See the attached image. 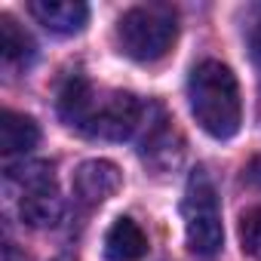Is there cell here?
I'll return each instance as SVG.
<instances>
[{
  "label": "cell",
  "instance_id": "1",
  "mask_svg": "<svg viewBox=\"0 0 261 261\" xmlns=\"http://www.w3.org/2000/svg\"><path fill=\"white\" fill-rule=\"evenodd\" d=\"M145 111L133 92H95L83 74H71L59 89V117L89 139H133L145 123Z\"/></svg>",
  "mask_w": 261,
  "mask_h": 261
},
{
  "label": "cell",
  "instance_id": "2",
  "mask_svg": "<svg viewBox=\"0 0 261 261\" xmlns=\"http://www.w3.org/2000/svg\"><path fill=\"white\" fill-rule=\"evenodd\" d=\"M188 101H191V114L203 126V133H209L212 139L224 142L240 133V123H243L240 83L227 65L215 59L200 62L188 80Z\"/></svg>",
  "mask_w": 261,
  "mask_h": 261
},
{
  "label": "cell",
  "instance_id": "3",
  "mask_svg": "<svg viewBox=\"0 0 261 261\" xmlns=\"http://www.w3.org/2000/svg\"><path fill=\"white\" fill-rule=\"evenodd\" d=\"M178 37V19L163 4L133 7L117 19V46L133 62H160Z\"/></svg>",
  "mask_w": 261,
  "mask_h": 261
},
{
  "label": "cell",
  "instance_id": "4",
  "mask_svg": "<svg viewBox=\"0 0 261 261\" xmlns=\"http://www.w3.org/2000/svg\"><path fill=\"white\" fill-rule=\"evenodd\" d=\"M181 218H185V237L194 255L212 258L221 249L224 230H221V209H218V194L206 169H194L185 188L181 200Z\"/></svg>",
  "mask_w": 261,
  "mask_h": 261
},
{
  "label": "cell",
  "instance_id": "5",
  "mask_svg": "<svg viewBox=\"0 0 261 261\" xmlns=\"http://www.w3.org/2000/svg\"><path fill=\"white\" fill-rule=\"evenodd\" d=\"M10 185L19 188V215L31 227H53L62 218V197L56 188V172L43 160H22L7 166Z\"/></svg>",
  "mask_w": 261,
  "mask_h": 261
},
{
  "label": "cell",
  "instance_id": "6",
  "mask_svg": "<svg viewBox=\"0 0 261 261\" xmlns=\"http://www.w3.org/2000/svg\"><path fill=\"white\" fill-rule=\"evenodd\" d=\"M120 169L111 160H86L74 172V197L83 206H98L120 191Z\"/></svg>",
  "mask_w": 261,
  "mask_h": 261
},
{
  "label": "cell",
  "instance_id": "7",
  "mask_svg": "<svg viewBox=\"0 0 261 261\" xmlns=\"http://www.w3.org/2000/svg\"><path fill=\"white\" fill-rule=\"evenodd\" d=\"M31 16L49 28L53 34H80L89 22V7L80 4V0H34V4L28 7Z\"/></svg>",
  "mask_w": 261,
  "mask_h": 261
},
{
  "label": "cell",
  "instance_id": "8",
  "mask_svg": "<svg viewBox=\"0 0 261 261\" xmlns=\"http://www.w3.org/2000/svg\"><path fill=\"white\" fill-rule=\"evenodd\" d=\"M105 255L111 261H142L148 255V237L133 218H114L105 233Z\"/></svg>",
  "mask_w": 261,
  "mask_h": 261
},
{
  "label": "cell",
  "instance_id": "9",
  "mask_svg": "<svg viewBox=\"0 0 261 261\" xmlns=\"http://www.w3.org/2000/svg\"><path fill=\"white\" fill-rule=\"evenodd\" d=\"M40 142V126L19 111H4L0 114V151L4 157H25L37 148Z\"/></svg>",
  "mask_w": 261,
  "mask_h": 261
},
{
  "label": "cell",
  "instance_id": "10",
  "mask_svg": "<svg viewBox=\"0 0 261 261\" xmlns=\"http://www.w3.org/2000/svg\"><path fill=\"white\" fill-rule=\"evenodd\" d=\"M37 56V46L31 34L13 19V16H0V59L7 68H28Z\"/></svg>",
  "mask_w": 261,
  "mask_h": 261
},
{
  "label": "cell",
  "instance_id": "11",
  "mask_svg": "<svg viewBox=\"0 0 261 261\" xmlns=\"http://www.w3.org/2000/svg\"><path fill=\"white\" fill-rule=\"evenodd\" d=\"M240 243L252 258L261 261V206L243 212V218H240Z\"/></svg>",
  "mask_w": 261,
  "mask_h": 261
},
{
  "label": "cell",
  "instance_id": "12",
  "mask_svg": "<svg viewBox=\"0 0 261 261\" xmlns=\"http://www.w3.org/2000/svg\"><path fill=\"white\" fill-rule=\"evenodd\" d=\"M246 37H249L252 59H255V65L261 68V10H255V16L249 19V31H246Z\"/></svg>",
  "mask_w": 261,
  "mask_h": 261
},
{
  "label": "cell",
  "instance_id": "13",
  "mask_svg": "<svg viewBox=\"0 0 261 261\" xmlns=\"http://www.w3.org/2000/svg\"><path fill=\"white\" fill-rule=\"evenodd\" d=\"M246 181H249V185H255V188H261V154H258V157H252V163L246 166Z\"/></svg>",
  "mask_w": 261,
  "mask_h": 261
},
{
  "label": "cell",
  "instance_id": "14",
  "mask_svg": "<svg viewBox=\"0 0 261 261\" xmlns=\"http://www.w3.org/2000/svg\"><path fill=\"white\" fill-rule=\"evenodd\" d=\"M56 261H74V258H68V255H62V258H56Z\"/></svg>",
  "mask_w": 261,
  "mask_h": 261
}]
</instances>
